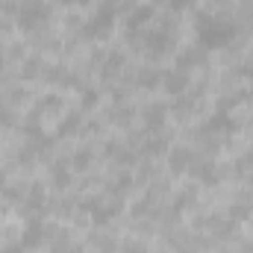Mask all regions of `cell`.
Returning a JSON list of instances; mask_svg holds the SVG:
<instances>
[{"label":"cell","instance_id":"17","mask_svg":"<svg viewBox=\"0 0 253 253\" xmlns=\"http://www.w3.org/2000/svg\"><path fill=\"white\" fill-rule=\"evenodd\" d=\"M209 221H212L215 236H230V233L236 230V221H221V218H209Z\"/></svg>","mask_w":253,"mask_h":253},{"label":"cell","instance_id":"30","mask_svg":"<svg viewBox=\"0 0 253 253\" xmlns=\"http://www.w3.org/2000/svg\"><path fill=\"white\" fill-rule=\"evenodd\" d=\"M24 251H27L24 245H9V248H3L0 253H24Z\"/></svg>","mask_w":253,"mask_h":253},{"label":"cell","instance_id":"4","mask_svg":"<svg viewBox=\"0 0 253 253\" xmlns=\"http://www.w3.org/2000/svg\"><path fill=\"white\" fill-rule=\"evenodd\" d=\"M144 50L153 56V59H159V56H165L168 50H171V36L165 33V30H156V33H147L144 36Z\"/></svg>","mask_w":253,"mask_h":253},{"label":"cell","instance_id":"12","mask_svg":"<svg viewBox=\"0 0 253 253\" xmlns=\"http://www.w3.org/2000/svg\"><path fill=\"white\" fill-rule=\"evenodd\" d=\"M203 59H206V56H203V47H186V50L177 56V68H180V71H189L191 65H203Z\"/></svg>","mask_w":253,"mask_h":253},{"label":"cell","instance_id":"11","mask_svg":"<svg viewBox=\"0 0 253 253\" xmlns=\"http://www.w3.org/2000/svg\"><path fill=\"white\" fill-rule=\"evenodd\" d=\"M191 171H194V177H197L203 186H215V183H218V168H215L212 162H194Z\"/></svg>","mask_w":253,"mask_h":253},{"label":"cell","instance_id":"19","mask_svg":"<svg viewBox=\"0 0 253 253\" xmlns=\"http://www.w3.org/2000/svg\"><path fill=\"white\" fill-rule=\"evenodd\" d=\"M121 65H124V56H121V53H109V59L103 65V77H112Z\"/></svg>","mask_w":253,"mask_h":253},{"label":"cell","instance_id":"25","mask_svg":"<svg viewBox=\"0 0 253 253\" xmlns=\"http://www.w3.org/2000/svg\"><path fill=\"white\" fill-rule=\"evenodd\" d=\"M91 106H97V91H85L83 94V109H91Z\"/></svg>","mask_w":253,"mask_h":253},{"label":"cell","instance_id":"26","mask_svg":"<svg viewBox=\"0 0 253 253\" xmlns=\"http://www.w3.org/2000/svg\"><path fill=\"white\" fill-rule=\"evenodd\" d=\"M0 9H3L6 15H9V12H15V15H18V9H21V6H18V0H3V3H0Z\"/></svg>","mask_w":253,"mask_h":253},{"label":"cell","instance_id":"31","mask_svg":"<svg viewBox=\"0 0 253 253\" xmlns=\"http://www.w3.org/2000/svg\"><path fill=\"white\" fill-rule=\"evenodd\" d=\"M129 183H132V180H129V177H126V174H124V177L118 180V189H129Z\"/></svg>","mask_w":253,"mask_h":253},{"label":"cell","instance_id":"29","mask_svg":"<svg viewBox=\"0 0 253 253\" xmlns=\"http://www.w3.org/2000/svg\"><path fill=\"white\" fill-rule=\"evenodd\" d=\"M189 3H191V0H168V6H171L174 12H180V9H186Z\"/></svg>","mask_w":253,"mask_h":253},{"label":"cell","instance_id":"23","mask_svg":"<svg viewBox=\"0 0 253 253\" xmlns=\"http://www.w3.org/2000/svg\"><path fill=\"white\" fill-rule=\"evenodd\" d=\"M191 200H194V191L186 189L180 197H177V206H174V209H177V212H180V209H186V206H191Z\"/></svg>","mask_w":253,"mask_h":253},{"label":"cell","instance_id":"18","mask_svg":"<svg viewBox=\"0 0 253 253\" xmlns=\"http://www.w3.org/2000/svg\"><path fill=\"white\" fill-rule=\"evenodd\" d=\"M230 218L233 221H248L251 218V206L248 203H233L230 206Z\"/></svg>","mask_w":253,"mask_h":253},{"label":"cell","instance_id":"1","mask_svg":"<svg viewBox=\"0 0 253 253\" xmlns=\"http://www.w3.org/2000/svg\"><path fill=\"white\" fill-rule=\"evenodd\" d=\"M194 30H197V42L203 50H218L227 47L236 39V27L230 21H221L215 15H197L194 18Z\"/></svg>","mask_w":253,"mask_h":253},{"label":"cell","instance_id":"13","mask_svg":"<svg viewBox=\"0 0 253 253\" xmlns=\"http://www.w3.org/2000/svg\"><path fill=\"white\" fill-rule=\"evenodd\" d=\"M50 180H53L56 189H68V186H71V174H68V165H65V162L50 165Z\"/></svg>","mask_w":253,"mask_h":253},{"label":"cell","instance_id":"32","mask_svg":"<svg viewBox=\"0 0 253 253\" xmlns=\"http://www.w3.org/2000/svg\"><path fill=\"white\" fill-rule=\"evenodd\" d=\"M3 183H6V180H3V174H0V189H3Z\"/></svg>","mask_w":253,"mask_h":253},{"label":"cell","instance_id":"16","mask_svg":"<svg viewBox=\"0 0 253 253\" xmlns=\"http://www.w3.org/2000/svg\"><path fill=\"white\" fill-rule=\"evenodd\" d=\"M71 165H74L77 171H85V168L91 165V150H77L74 159H71Z\"/></svg>","mask_w":253,"mask_h":253},{"label":"cell","instance_id":"24","mask_svg":"<svg viewBox=\"0 0 253 253\" xmlns=\"http://www.w3.org/2000/svg\"><path fill=\"white\" fill-rule=\"evenodd\" d=\"M39 71H42V62L39 59H30V62L24 65V77H36Z\"/></svg>","mask_w":253,"mask_h":253},{"label":"cell","instance_id":"3","mask_svg":"<svg viewBox=\"0 0 253 253\" xmlns=\"http://www.w3.org/2000/svg\"><path fill=\"white\" fill-rule=\"evenodd\" d=\"M47 18H50V6L42 3V0H27V3L18 9V27L27 30V33L39 30Z\"/></svg>","mask_w":253,"mask_h":253},{"label":"cell","instance_id":"20","mask_svg":"<svg viewBox=\"0 0 253 253\" xmlns=\"http://www.w3.org/2000/svg\"><path fill=\"white\" fill-rule=\"evenodd\" d=\"M138 77H141L138 83H141L144 88H147V85H156V80H162V74H159V71H141Z\"/></svg>","mask_w":253,"mask_h":253},{"label":"cell","instance_id":"27","mask_svg":"<svg viewBox=\"0 0 253 253\" xmlns=\"http://www.w3.org/2000/svg\"><path fill=\"white\" fill-rule=\"evenodd\" d=\"M124 253H144V245H141V242H126Z\"/></svg>","mask_w":253,"mask_h":253},{"label":"cell","instance_id":"7","mask_svg":"<svg viewBox=\"0 0 253 253\" xmlns=\"http://www.w3.org/2000/svg\"><path fill=\"white\" fill-rule=\"evenodd\" d=\"M165 121H168V109H165V103H150V106L144 109V126H147L150 132L162 129Z\"/></svg>","mask_w":253,"mask_h":253},{"label":"cell","instance_id":"9","mask_svg":"<svg viewBox=\"0 0 253 253\" xmlns=\"http://www.w3.org/2000/svg\"><path fill=\"white\" fill-rule=\"evenodd\" d=\"M162 80H165L162 85H165V91H168V94H183V91L189 88V74H186V71H180V68H177V71L162 74Z\"/></svg>","mask_w":253,"mask_h":253},{"label":"cell","instance_id":"22","mask_svg":"<svg viewBox=\"0 0 253 253\" xmlns=\"http://www.w3.org/2000/svg\"><path fill=\"white\" fill-rule=\"evenodd\" d=\"M56 106H59V97L47 94V97H42V103H39V112H50V109H56Z\"/></svg>","mask_w":253,"mask_h":253},{"label":"cell","instance_id":"8","mask_svg":"<svg viewBox=\"0 0 253 253\" xmlns=\"http://www.w3.org/2000/svg\"><path fill=\"white\" fill-rule=\"evenodd\" d=\"M150 18H153V6H150V3H141V6H135V9L126 15V30H129V33H138Z\"/></svg>","mask_w":253,"mask_h":253},{"label":"cell","instance_id":"10","mask_svg":"<svg viewBox=\"0 0 253 253\" xmlns=\"http://www.w3.org/2000/svg\"><path fill=\"white\" fill-rule=\"evenodd\" d=\"M168 165H171V171H174V174H186L191 165H194V153H191L189 147H174V150H171Z\"/></svg>","mask_w":253,"mask_h":253},{"label":"cell","instance_id":"2","mask_svg":"<svg viewBox=\"0 0 253 253\" xmlns=\"http://www.w3.org/2000/svg\"><path fill=\"white\" fill-rule=\"evenodd\" d=\"M115 15H118L115 0H106V3L94 12V18L83 24V36H85V39H106V36L112 33V27H115Z\"/></svg>","mask_w":253,"mask_h":253},{"label":"cell","instance_id":"21","mask_svg":"<svg viewBox=\"0 0 253 253\" xmlns=\"http://www.w3.org/2000/svg\"><path fill=\"white\" fill-rule=\"evenodd\" d=\"M162 150H165V141H162V138H153V141L144 144V153H150V156H159Z\"/></svg>","mask_w":253,"mask_h":253},{"label":"cell","instance_id":"15","mask_svg":"<svg viewBox=\"0 0 253 253\" xmlns=\"http://www.w3.org/2000/svg\"><path fill=\"white\" fill-rule=\"evenodd\" d=\"M77 129H80V112H71L62 124H59V135H71V132H77Z\"/></svg>","mask_w":253,"mask_h":253},{"label":"cell","instance_id":"6","mask_svg":"<svg viewBox=\"0 0 253 253\" xmlns=\"http://www.w3.org/2000/svg\"><path fill=\"white\" fill-rule=\"evenodd\" d=\"M206 132H236L239 129V124H236V118L227 112V109H218L209 121H206V126H203Z\"/></svg>","mask_w":253,"mask_h":253},{"label":"cell","instance_id":"28","mask_svg":"<svg viewBox=\"0 0 253 253\" xmlns=\"http://www.w3.org/2000/svg\"><path fill=\"white\" fill-rule=\"evenodd\" d=\"M53 253H83V248H71V245H56Z\"/></svg>","mask_w":253,"mask_h":253},{"label":"cell","instance_id":"5","mask_svg":"<svg viewBox=\"0 0 253 253\" xmlns=\"http://www.w3.org/2000/svg\"><path fill=\"white\" fill-rule=\"evenodd\" d=\"M44 236H47V230H44V221H30L27 227H24V236H21V245L27 248V251H36L42 242H44Z\"/></svg>","mask_w":253,"mask_h":253},{"label":"cell","instance_id":"14","mask_svg":"<svg viewBox=\"0 0 253 253\" xmlns=\"http://www.w3.org/2000/svg\"><path fill=\"white\" fill-rule=\"evenodd\" d=\"M44 206V189L36 183L33 189L27 191V209H42Z\"/></svg>","mask_w":253,"mask_h":253}]
</instances>
